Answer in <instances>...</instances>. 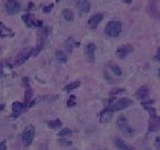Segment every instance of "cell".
Returning <instances> with one entry per match:
<instances>
[{
	"mask_svg": "<svg viewBox=\"0 0 160 150\" xmlns=\"http://www.w3.org/2000/svg\"><path fill=\"white\" fill-rule=\"evenodd\" d=\"M59 141V143L61 145V146H66V147H68V146H71L72 145V142L71 141H69V140H67V139H59L58 140Z\"/></svg>",
	"mask_w": 160,
	"mask_h": 150,
	"instance_id": "28",
	"label": "cell"
},
{
	"mask_svg": "<svg viewBox=\"0 0 160 150\" xmlns=\"http://www.w3.org/2000/svg\"><path fill=\"white\" fill-rule=\"evenodd\" d=\"M47 124H48V127L51 128V129H58V128H61V126H62V122H61L59 119L48 121Z\"/></svg>",
	"mask_w": 160,
	"mask_h": 150,
	"instance_id": "21",
	"label": "cell"
},
{
	"mask_svg": "<svg viewBox=\"0 0 160 150\" xmlns=\"http://www.w3.org/2000/svg\"><path fill=\"white\" fill-rule=\"evenodd\" d=\"M12 37L13 31L11 29H9L7 26H4V24L0 22V37Z\"/></svg>",
	"mask_w": 160,
	"mask_h": 150,
	"instance_id": "15",
	"label": "cell"
},
{
	"mask_svg": "<svg viewBox=\"0 0 160 150\" xmlns=\"http://www.w3.org/2000/svg\"><path fill=\"white\" fill-rule=\"evenodd\" d=\"M34 135H36V129L34 126H28L26 127L23 132H22V141L25 146H30L34 141Z\"/></svg>",
	"mask_w": 160,
	"mask_h": 150,
	"instance_id": "4",
	"label": "cell"
},
{
	"mask_svg": "<svg viewBox=\"0 0 160 150\" xmlns=\"http://www.w3.org/2000/svg\"><path fill=\"white\" fill-rule=\"evenodd\" d=\"M4 8L8 15H16L20 11V4L16 0H8L4 4Z\"/></svg>",
	"mask_w": 160,
	"mask_h": 150,
	"instance_id": "6",
	"label": "cell"
},
{
	"mask_svg": "<svg viewBox=\"0 0 160 150\" xmlns=\"http://www.w3.org/2000/svg\"><path fill=\"white\" fill-rule=\"evenodd\" d=\"M31 54H34V49L32 48H28V49H23L21 52H19V54L17 56V58L15 60V67H19L29 59V57Z\"/></svg>",
	"mask_w": 160,
	"mask_h": 150,
	"instance_id": "5",
	"label": "cell"
},
{
	"mask_svg": "<svg viewBox=\"0 0 160 150\" xmlns=\"http://www.w3.org/2000/svg\"><path fill=\"white\" fill-rule=\"evenodd\" d=\"M0 150H7V147H6V141H2L0 143Z\"/></svg>",
	"mask_w": 160,
	"mask_h": 150,
	"instance_id": "33",
	"label": "cell"
},
{
	"mask_svg": "<svg viewBox=\"0 0 160 150\" xmlns=\"http://www.w3.org/2000/svg\"><path fill=\"white\" fill-rule=\"evenodd\" d=\"M157 120H158V124L160 125V117H157Z\"/></svg>",
	"mask_w": 160,
	"mask_h": 150,
	"instance_id": "38",
	"label": "cell"
},
{
	"mask_svg": "<svg viewBox=\"0 0 160 150\" xmlns=\"http://www.w3.org/2000/svg\"><path fill=\"white\" fill-rule=\"evenodd\" d=\"M22 20L25 22L26 25L28 26V27H34V22H36V19L34 18L32 15H29V13H27V15H23L22 16Z\"/></svg>",
	"mask_w": 160,
	"mask_h": 150,
	"instance_id": "17",
	"label": "cell"
},
{
	"mask_svg": "<svg viewBox=\"0 0 160 150\" xmlns=\"http://www.w3.org/2000/svg\"><path fill=\"white\" fill-rule=\"evenodd\" d=\"M123 2H126V4H131L132 2V0H122Z\"/></svg>",
	"mask_w": 160,
	"mask_h": 150,
	"instance_id": "36",
	"label": "cell"
},
{
	"mask_svg": "<svg viewBox=\"0 0 160 150\" xmlns=\"http://www.w3.org/2000/svg\"><path fill=\"white\" fill-rule=\"evenodd\" d=\"M56 57L61 62H67V56H66V54L63 52L62 50H57L56 51Z\"/></svg>",
	"mask_w": 160,
	"mask_h": 150,
	"instance_id": "22",
	"label": "cell"
},
{
	"mask_svg": "<svg viewBox=\"0 0 160 150\" xmlns=\"http://www.w3.org/2000/svg\"><path fill=\"white\" fill-rule=\"evenodd\" d=\"M117 127H118V129L120 130L123 135H126V136H132V135H134V129L129 126L126 117L122 116V115L119 116L118 119H117Z\"/></svg>",
	"mask_w": 160,
	"mask_h": 150,
	"instance_id": "3",
	"label": "cell"
},
{
	"mask_svg": "<svg viewBox=\"0 0 160 150\" xmlns=\"http://www.w3.org/2000/svg\"><path fill=\"white\" fill-rule=\"evenodd\" d=\"M155 147H156L158 150H160V137H157L156 139H155Z\"/></svg>",
	"mask_w": 160,
	"mask_h": 150,
	"instance_id": "32",
	"label": "cell"
},
{
	"mask_svg": "<svg viewBox=\"0 0 160 150\" xmlns=\"http://www.w3.org/2000/svg\"><path fill=\"white\" fill-rule=\"evenodd\" d=\"M102 19H103L102 13H95V15H92L88 20L89 27H90L91 29H95V28L100 24L101 21H102Z\"/></svg>",
	"mask_w": 160,
	"mask_h": 150,
	"instance_id": "9",
	"label": "cell"
},
{
	"mask_svg": "<svg viewBox=\"0 0 160 150\" xmlns=\"http://www.w3.org/2000/svg\"><path fill=\"white\" fill-rule=\"evenodd\" d=\"M109 68L112 70V72H114L116 76H121L122 75L121 68H120L118 65H116L114 62H112V61H110L109 62Z\"/></svg>",
	"mask_w": 160,
	"mask_h": 150,
	"instance_id": "20",
	"label": "cell"
},
{
	"mask_svg": "<svg viewBox=\"0 0 160 150\" xmlns=\"http://www.w3.org/2000/svg\"><path fill=\"white\" fill-rule=\"evenodd\" d=\"M79 86H80V81H73V82L69 83V85H67V86L65 87V91L70 92L71 90H73V89L78 88Z\"/></svg>",
	"mask_w": 160,
	"mask_h": 150,
	"instance_id": "23",
	"label": "cell"
},
{
	"mask_svg": "<svg viewBox=\"0 0 160 150\" xmlns=\"http://www.w3.org/2000/svg\"><path fill=\"white\" fill-rule=\"evenodd\" d=\"M51 32V28L50 27H46V26H42L40 27L38 30V37H39V41H45L49 33Z\"/></svg>",
	"mask_w": 160,
	"mask_h": 150,
	"instance_id": "11",
	"label": "cell"
},
{
	"mask_svg": "<svg viewBox=\"0 0 160 150\" xmlns=\"http://www.w3.org/2000/svg\"><path fill=\"white\" fill-rule=\"evenodd\" d=\"M52 8H54V4H49V6H47V7H45V8L42 9V11L45 13H48L52 10Z\"/></svg>",
	"mask_w": 160,
	"mask_h": 150,
	"instance_id": "30",
	"label": "cell"
},
{
	"mask_svg": "<svg viewBox=\"0 0 160 150\" xmlns=\"http://www.w3.org/2000/svg\"><path fill=\"white\" fill-rule=\"evenodd\" d=\"M114 145L116 147L118 148V150H135L130 145H128L126 142L121 140L120 138H117V139H114Z\"/></svg>",
	"mask_w": 160,
	"mask_h": 150,
	"instance_id": "13",
	"label": "cell"
},
{
	"mask_svg": "<svg viewBox=\"0 0 160 150\" xmlns=\"http://www.w3.org/2000/svg\"><path fill=\"white\" fill-rule=\"evenodd\" d=\"M112 113L114 112H110L108 110H106L103 109L100 113V122L101 124H107V122H109L111 120V118H112Z\"/></svg>",
	"mask_w": 160,
	"mask_h": 150,
	"instance_id": "16",
	"label": "cell"
},
{
	"mask_svg": "<svg viewBox=\"0 0 160 150\" xmlns=\"http://www.w3.org/2000/svg\"><path fill=\"white\" fill-rule=\"evenodd\" d=\"M56 1H57V2H59V1H61V0H56Z\"/></svg>",
	"mask_w": 160,
	"mask_h": 150,
	"instance_id": "40",
	"label": "cell"
},
{
	"mask_svg": "<svg viewBox=\"0 0 160 150\" xmlns=\"http://www.w3.org/2000/svg\"><path fill=\"white\" fill-rule=\"evenodd\" d=\"M158 76L160 77V69H159V71H158Z\"/></svg>",
	"mask_w": 160,
	"mask_h": 150,
	"instance_id": "39",
	"label": "cell"
},
{
	"mask_svg": "<svg viewBox=\"0 0 160 150\" xmlns=\"http://www.w3.org/2000/svg\"><path fill=\"white\" fill-rule=\"evenodd\" d=\"M77 7L82 12H88L90 10V4L88 2V0H78L77 1Z\"/></svg>",
	"mask_w": 160,
	"mask_h": 150,
	"instance_id": "14",
	"label": "cell"
},
{
	"mask_svg": "<svg viewBox=\"0 0 160 150\" xmlns=\"http://www.w3.org/2000/svg\"><path fill=\"white\" fill-rule=\"evenodd\" d=\"M132 104H134V101L130 100L129 98H121V99L114 101V104H108L105 109L110 111V112H114V111H119V110H122V109L125 108H128Z\"/></svg>",
	"mask_w": 160,
	"mask_h": 150,
	"instance_id": "1",
	"label": "cell"
},
{
	"mask_svg": "<svg viewBox=\"0 0 160 150\" xmlns=\"http://www.w3.org/2000/svg\"><path fill=\"white\" fill-rule=\"evenodd\" d=\"M134 51V47L131 46V45H123V46L119 47L118 49H117V56H118L120 59H125L127 56H129Z\"/></svg>",
	"mask_w": 160,
	"mask_h": 150,
	"instance_id": "8",
	"label": "cell"
},
{
	"mask_svg": "<svg viewBox=\"0 0 160 150\" xmlns=\"http://www.w3.org/2000/svg\"><path fill=\"white\" fill-rule=\"evenodd\" d=\"M72 131L70 129H68V128H63V129H61L58 132V135H59L60 137H65V136H71Z\"/></svg>",
	"mask_w": 160,
	"mask_h": 150,
	"instance_id": "26",
	"label": "cell"
},
{
	"mask_svg": "<svg viewBox=\"0 0 160 150\" xmlns=\"http://www.w3.org/2000/svg\"><path fill=\"white\" fill-rule=\"evenodd\" d=\"M67 106L70 108V107H73V106H76V96H70V98L68 99L67 101Z\"/></svg>",
	"mask_w": 160,
	"mask_h": 150,
	"instance_id": "27",
	"label": "cell"
},
{
	"mask_svg": "<svg viewBox=\"0 0 160 150\" xmlns=\"http://www.w3.org/2000/svg\"><path fill=\"white\" fill-rule=\"evenodd\" d=\"M153 60L160 61V47H158V49H157V54L153 57Z\"/></svg>",
	"mask_w": 160,
	"mask_h": 150,
	"instance_id": "31",
	"label": "cell"
},
{
	"mask_svg": "<svg viewBox=\"0 0 160 150\" xmlns=\"http://www.w3.org/2000/svg\"><path fill=\"white\" fill-rule=\"evenodd\" d=\"M72 42H73V39L72 38H69L67 41L65 42V48H66V50H67L68 54H71L72 51V47H73V45H72Z\"/></svg>",
	"mask_w": 160,
	"mask_h": 150,
	"instance_id": "24",
	"label": "cell"
},
{
	"mask_svg": "<svg viewBox=\"0 0 160 150\" xmlns=\"http://www.w3.org/2000/svg\"><path fill=\"white\" fill-rule=\"evenodd\" d=\"M4 108V104H1V106H0V110H2Z\"/></svg>",
	"mask_w": 160,
	"mask_h": 150,
	"instance_id": "37",
	"label": "cell"
},
{
	"mask_svg": "<svg viewBox=\"0 0 160 150\" xmlns=\"http://www.w3.org/2000/svg\"><path fill=\"white\" fill-rule=\"evenodd\" d=\"M121 92H125V89H114L110 91V96H117L118 93H121Z\"/></svg>",
	"mask_w": 160,
	"mask_h": 150,
	"instance_id": "29",
	"label": "cell"
},
{
	"mask_svg": "<svg viewBox=\"0 0 160 150\" xmlns=\"http://www.w3.org/2000/svg\"><path fill=\"white\" fill-rule=\"evenodd\" d=\"M31 99H32V89L30 88V86H28V87H26V92H25V104H23L26 106V108L29 106Z\"/></svg>",
	"mask_w": 160,
	"mask_h": 150,
	"instance_id": "18",
	"label": "cell"
},
{
	"mask_svg": "<svg viewBox=\"0 0 160 150\" xmlns=\"http://www.w3.org/2000/svg\"><path fill=\"white\" fill-rule=\"evenodd\" d=\"M121 29H122V26L119 21H109L107 24V26H106L105 32L108 37L116 38L120 35Z\"/></svg>",
	"mask_w": 160,
	"mask_h": 150,
	"instance_id": "2",
	"label": "cell"
},
{
	"mask_svg": "<svg viewBox=\"0 0 160 150\" xmlns=\"http://www.w3.org/2000/svg\"><path fill=\"white\" fill-rule=\"evenodd\" d=\"M95 51H96V45L92 42H89L88 45L86 46L84 49V54H86V58L90 63L95 62Z\"/></svg>",
	"mask_w": 160,
	"mask_h": 150,
	"instance_id": "7",
	"label": "cell"
},
{
	"mask_svg": "<svg viewBox=\"0 0 160 150\" xmlns=\"http://www.w3.org/2000/svg\"><path fill=\"white\" fill-rule=\"evenodd\" d=\"M62 17L67 21H72L75 19V13L71 9H63L62 10Z\"/></svg>",
	"mask_w": 160,
	"mask_h": 150,
	"instance_id": "19",
	"label": "cell"
},
{
	"mask_svg": "<svg viewBox=\"0 0 160 150\" xmlns=\"http://www.w3.org/2000/svg\"><path fill=\"white\" fill-rule=\"evenodd\" d=\"M45 47V41H39V43H38V46L36 47L34 49V56H37V54L40 52L42 50V48Z\"/></svg>",
	"mask_w": 160,
	"mask_h": 150,
	"instance_id": "25",
	"label": "cell"
},
{
	"mask_svg": "<svg viewBox=\"0 0 160 150\" xmlns=\"http://www.w3.org/2000/svg\"><path fill=\"white\" fill-rule=\"evenodd\" d=\"M32 9H34V4H32V2H30L29 6H28V11L32 10Z\"/></svg>",
	"mask_w": 160,
	"mask_h": 150,
	"instance_id": "35",
	"label": "cell"
},
{
	"mask_svg": "<svg viewBox=\"0 0 160 150\" xmlns=\"http://www.w3.org/2000/svg\"><path fill=\"white\" fill-rule=\"evenodd\" d=\"M148 96H149V88H148L147 86H142V87H140L139 89L136 91V95H135V97L138 100L146 99Z\"/></svg>",
	"mask_w": 160,
	"mask_h": 150,
	"instance_id": "10",
	"label": "cell"
},
{
	"mask_svg": "<svg viewBox=\"0 0 160 150\" xmlns=\"http://www.w3.org/2000/svg\"><path fill=\"white\" fill-rule=\"evenodd\" d=\"M26 106L22 102H19V101H16V102H13L12 104V113H13V117H18L20 116L21 112L25 110Z\"/></svg>",
	"mask_w": 160,
	"mask_h": 150,
	"instance_id": "12",
	"label": "cell"
},
{
	"mask_svg": "<svg viewBox=\"0 0 160 150\" xmlns=\"http://www.w3.org/2000/svg\"><path fill=\"white\" fill-rule=\"evenodd\" d=\"M141 104H142L143 107H145V106H149V104H153V100H149L147 102H141Z\"/></svg>",
	"mask_w": 160,
	"mask_h": 150,
	"instance_id": "34",
	"label": "cell"
}]
</instances>
